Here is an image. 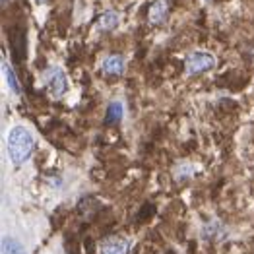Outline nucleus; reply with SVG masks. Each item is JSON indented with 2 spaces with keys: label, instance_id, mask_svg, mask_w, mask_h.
<instances>
[{
  "label": "nucleus",
  "instance_id": "obj_1",
  "mask_svg": "<svg viewBox=\"0 0 254 254\" xmlns=\"http://www.w3.org/2000/svg\"><path fill=\"white\" fill-rule=\"evenodd\" d=\"M35 149V138L25 127H12L8 132V155L14 165L25 163Z\"/></svg>",
  "mask_w": 254,
  "mask_h": 254
},
{
  "label": "nucleus",
  "instance_id": "obj_10",
  "mask_svg": "<svg viewBox=\"0 0 254 254\" xmlns=\"http://www.w3.org/2000/svg\"><path fill=\"white\" fill-rule=\"evenodd\" d=\"M2 254H25V251H23V247L20 243H16L14 239L6 237L2 241Z\"/></svg>",
  "mask_w": 254,
  "mask_h": 254
},
{
  "label": "nucleus",
  "instance_id": "obj_4",
  "mask_svg": "<svg viewBox=\"0 0 254 254\" xmlns=\"http://www.w3.org/2000/svg\"><path fill=\"white\" fill-rule=\"evenodd\" d=\"M125 68H127V61L123 55H109L101 63V70L107 76H123Z\"/></svg>",
  "mask_w": 254,
  "mask_h": 254
},
{
  "label": "nucleus",
  "instance_id": "obj_5",
  "mask_svg": "<svg viewBox=\"0 0 254 254\" xmlns=\"http://www.w3.org/2000/svg\"><path fill=\"white\" fill-rule=\"evenodd\" d=\"M130 249V241L121 237H111L101 245V254H127Z\"/></svg>",
  "mask_w": 254,
  "mask_h": 254
},
{
  "label": "nucleus",
  "instance_id": "obj_6",
  "mask_svg": "<svg viewBox=\"0 0 254 254\" xmlns=\"http://www.w3.org/2000/svg\"><path fill=\"white\" fill-rule=\"evenodd\" d=\"M148 16H149V21H151L153 25L163 23V21L167 20V2H165V0H153V2L149 4Z\"/></svg>",
  "mask_w": 254,
  "mask_h": 254
},
{
  "label": "nucleus",
  "instance_id": "obj_7",
  "mask_svg": "<svg viewBox=\"0 0 254 254\" xmlns=\"http://www.w3.org/2000/svg\"><path fill=\"white\" fill-rule=\"evenodd\" d=\"M119 23H121V16L115 10H107V12H103L99 16V20L95 23V29H99V31H111V29L119 27Z\"/></svg>",
  "mask_w": 254,
  "mask_h": 254
},
{
  "label": "nucleus",
  "instance_id": "obj_3",
  "mask_svg": "<svg viewBox=\"0 0 254 254\" xmlns=\"http://www.w3.org/2000/svg\"><path fill=\"white\" fill-rule=\"evenodd\" d=\"M215 68V57L208 51H194L185 59V72L189 76H196Z\"/></svg>",
  "mask_w": 254,
  "mask_h": 254
},
{
  "label": "nucleus",
  "instance_id": "obj_9",
  "mask_svg": "<svg viewBox=\"0 0 254 254\" xmlns=\"http://www.w3.org/2000/svg\"><path fill=\"white\" fill-rule=\"evenodd\" d=\"M2 72H4V78H6V82H8V85H10L12 93H20L21 87H20V84H18L16 72L12 70V66L6 63V61H2Z\"/></svg>",
  "mask_w": 254,
  "mask_h": 254
},
{
  "label": "nucleus",
  "instance_id": "obj_2",
  "mask_svg": "<svg viewBox=\"0 0 254 254\" xmlns=\"http://www.w3.org/2000/svg\"><path fill=\"white\" fill-rule=\"evenodd\" d=\"M43 82H45V87H47V91H49V95L53 99H61V97H64L68 93V89H70V82H68L66 72H64L61 66H55V64L49 66V68H45Z\"/></svg>",
  "mask_w": 254,
  "mask_h": 254
},
{
  "label": "nucleus",
  "instance_id": "obj_8",
  "mask_svg": "<svg viewBox=\"0 0 254 254\" xmlns=\"http://www.w3.org/2000/svg\"><path fill=\"white\" fill-rule=\"evenodd\" d=\"M123 117H125V105L121 101L109 103L105 113V125H117V123L123 121Z\"/></svg>",
  "mask_w": 254,
  "mask_h": 254
}]
</instances>
